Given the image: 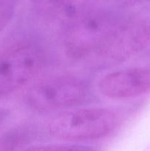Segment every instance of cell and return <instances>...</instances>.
Masks as SVG:
<instances>
[{
  "label": "cell",
  "instance_id": "1",
  "mask_svg": "<svg viewBox=\"0 0 150 151\" xmlns=\"http://www.w3.org/2000/svg\"><path fill=\"white\" fill-rule=\"evenodd\" d=\"M120 21L106 12H76L67 18L63 27L62 44L65 52L76 60L99 56Z\"/></svg>",
  "mask_w": 150,
  "mask_h": 151
},
{
  "label": "cell",
  "instance_id": "2",
  "mask_svg": "<svg viewBox=\"0 0 150 151\" xmlns=\"http://www.w3.org/2000/svg\"><path fill=\"white\" fill-rule=\"evenodd\" d=\"M120 122L114 110L92 107L63 111L51 119L47 125L51 137L69 142L94 140L111 134Z\"/></svg>",
  "mask_w": 150,
  "mask_h": 151
},
{
  "label": "cell",
  "instance_id": "10",
  "mask_svg": "<svg viewBox=\"0 0 150 151\" xmlns=\"http://www.w3.org/2000/svg\"><path fill=\"white\" fill-rule=\"evenodd\" d=\"M10 111L8 109L0 107V128L3 126L6 121L10 117Z\"/></svg>",
  "mask_w": 150,
  "mask_h": 151
},
{
  "label": "cell",
  "instance_id": "6",
  "mask_svg": "<svg viewBox=\"0 0 150 151\" xmlns=\"http://www.w3.org/2000/svg\"><path fill=\"white\" fill-rule=\"evenodd\" d=\"M146 34V28L138 21L121 19L99 57L113 61L125 60L141 50Z\"/></svg>",
  "mask_w": 150,
  "mask_h": 151
},
{
  "label": "cell",
  "instance_id": "11",
  "mask_svg": "<svg viewBox=\"0 0 150 151\" xmlns=\"http://www.w3.org/2000/svg\"><path fill=\"white\" fill-rule=\"evenodd\" d=\"M123 1H126V2H132V1H136V0H122Z\"/></svg>",
  "mask_w": 150,
  "mask_h": 151
},
{
  "label": "cell",
  "instance_id": "9",
  "mask_svg": "<svg viewBox=\"0 0 150 151\" xmlns=\"http://www.w3.org/2000/svg\"><path fill=\"white\" fill-rule=\"evenodd\" d=\"M18 0H0V33L13 21L16 13Z\"/></svg>",
  "mask_w": 150,
  "mask_h": 151
},
{
  "label": "cell",
  "instance_id": "5",
  "mask_svg": "<svg viewBox=\"0 0 150 151\" xmlns=\"http://www.w3.org/2000/svg\"><path fill=\"white\" fill-rule=\"evenodd\" d=\"M100 93L112 100L135 98L150 91V69L130 67L106 74L98 83Z\"/></svg>",
  "mask_w": 150,
  "mask_h": 151
},
{
  "label": "cell",
  "instance_id": "7",
  "mask_svg": "<svg viewBox=\"0 0 150 151\" xmlns=\"http://www.w3.org/2000/svg\"><path fill=\"white\" fill-rule=\"evenodd\" d=\"M38 11L45 16L57 17L66 15L70 17L74 14L75 0H35Z\"/></svg>",
  "mask_w": 150,
  "mask_h": 151
},
{
  "label": "cell",
  "instance_id": "8",
  "mask_svg": "<svg viewBox=\"0 0 150 151\" xmlns=\"http://www.w3.org/2000/svg\"><path fill=\"white\" fill-rule=\"evenodd\" d=\"M22 151H97L93 147L74 144H50L31 146Z\"/></svg>",
  "mask_w": 150,
  "mask_h": 151
},
{
  "label": "cell",
  "instance_id": "3",
  "mask_svg": "<svg viewBox=\"0 0 150 151\" xmlns=\"http://www.w3.org/2000/svg\"><path fill=\"white\" fill-rule=\"evenodd\" d=\"M90 92L88 83L74 75H54L33 83L25 94L29 109L48 113L74 108L82 104Z\"/></svg>",
  "mask_w": 150,
  "mask_h": 151
},
{
  "label": "cell",
  "instance_id": "4",
  "mask_svg": "<svg viewBox=\"0 0 150 151\" xmlns=\"http://www.w3.org/2000/svg\"><path fill=\"white\" fill-rule=\"evenodd\" d=\"M44 54L37 44L19 41L0 50V100L30 83L42 69Z\"/></svg>",
  "mask_w": 150,
  "mask_h": 151
}]
</instances>
